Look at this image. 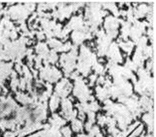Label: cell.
<instances>
[{"label":"cell","mask_w":156,"mask_h":137,"mask_svg":"<svg viewBox=\"0 0 156 137\" xmlns=\"http://www.w3.org/2000/svg\"><path fill=\"white\" fill-rule=\"evenodd\" d=\"M16 108L14 104L9 101H0V121H7L15 115Z\"/></svg>","instance_id":"obj_1"}]
</instances>
